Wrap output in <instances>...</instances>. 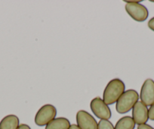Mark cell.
I'll return each instance as SVG.
<instances>
[{"label": "cell", "instance_id": "cell-14", "mask_svg": "<svg viewBox=\"0 0 154 129\" xmlns=\"http://www.w3.org/2000/svg\"><path fill=\"white\" fill-rule=\"evenodd\" d=\"M137 129H154V127H152V126H150L149 124H143L137 126Z\"/></svg>", "mask_w": 154, "mask_h": 129}, {"label": "cell", "instance_id": "cell-1", "mask_svg": "<svg viewBox=\"0 0 154 129\" xmlns=\"http://www.w3.org/2000/svg\"><path fill=\"white\" fill-rule=\"evenodd\" d=\"M125 91V85L119 78L112 79L106 84L103 93V100L107 105L116 103Z\"/></svg>", "mask_w": 154, "mask_h": 129}, {"label": "cell", "instance_id": "cell-16", "mask_svg": "<svg viewBox=\"0 0 154 129\" xmlns=\"http://www.w3.org/2000/svg\"><path fill=\"white\" fill-rule=\"evenodd\" d=\"M17 129H31V128L29 125H27V124H22L19 125V127H17Z\"/></svg>", "mask_w": 154, "mask_h": 129}, {"label": "cell", "instance_id": "cell-13", "mask_svg": "<svg viewBox=\"0 0 154 129\" xmlns=\"http://www.w3.org/2000/svg\"><path fill=\"white\" fill-rule=\"evenodd\" d=\"M148 116H149V119L154 121V103L150 106L149 109H148Z\"/></svg>", "mask_w": 154, "mask_h": 129}, {"label": "cell", "instance_id": "cell-4", "mask_svg": "<svg viewBox=\"0 0 154 129\" xmlns=\"http://www.w3.org/2000/svg\"><path fill=\"white\" fill-rule=\"evenodd\" d=\"M57 115V109L51 104H45L38 109L35 116V123L38 126L47 125L54 119Z\"/></svg>", "mask_w": 154, "mask_h": 129}, {"label": "cell", "instance_id": "cell-2", "mask_svg": "<svg viewBox=\"0 0 154 129\" xmlns=\"http://www.w3.org/2000/svg\"><path fill=\"white\" fill-rule=\"evenodd\" d=\"M138 100L139 94L135 90L129 89L125 90L116 102V109L119 114L127 113L133 109Z\"/></svg>", "mask_w": 154, "mask_h": 129}, {"label": "cell", "instance_id": "cell-18", "mask_svg": "<svg viewBox=\"0 0 154 129\" xmlns=\"http://www.w3.org/2000/svg\"><path fill=\"white\" fill-rule=\"evenodd\" d=\"M150 2H154V0H151Z\"/></svg>", "mask_w": 154, "mask_h": 129}, {"label": "cell", "instance_id": "cell-12", "mask_svg": "<svg viewBox=\"0 0 154 129\" xmlns=\"http://www.w3.org/2000/svg\"><path fill=\"white\" fill-rule=\"evenodd\" d=\"M97 129H115L113 124L109 120L100 119L97 123Z\"/></svg>", "mask_w": 154, "mask_h": 129}, {"label": "cell", "instance_id": "cell-5", "mask_svg": "<svg viewBox=\"0 0 154 129\" xmlns=\"http://www.w3.org/2000/svg\"><path fill=\"white\" fill-rule=\"evenodd\" d=\"M90 108L97 118L100 119L109 120L111 118V110L107 104L100 97H95L90 103Z\"/></svg>", "mask_w": 154, "mask_h": 129}, {"label": "cell", "instance_id": "cell-10", "mask_svg": "<svg viewBox=\"0 0 154 129\" xmlns=\"http://www.w3.org/2000/svg\"><path fill=\"white\" fill-rule=\"evenodd\" d=\"M70 125V122L67 118L59 117L48 123L45 126V129H69Z\"/></svg>", "mask_w": 154, "mask_h": 129}, {"label": "cell", "instance_id": "cell-3", "mask_svg": "<svg viewBox=\"0 0 154 129\" xmlns=\"http://www.w3.org/2000/svg\"><path fill=\"white\" fill-rule=\"evenodd\" d=\"M141 1H125V8L131 18L137 22H143L147 19L149 12L146 7L140 4Z\"/></svg>", "mask_w": 154, "mask_h": 129}, {"label": "cell", "instance_id": "cell-17", "mask_svg": "<svg viewBox=\"0 0 154 129\" xmlns=\"http://www.w3.org/2000/svg\"><path fill=\"white\" fill-rule=\"evenodd\" d=\"M69 129H80L79 127V126L77 125V124H71L70 127H69Z\"/></svg>", "mask_w": 154, "mask_h": 129}, {"label": "cell", "instance_id": "cell-9", "mask_svg": "<svg viewBox=\"0 0 154 129\" xmlns=\"http://www.w3.org/2000/svg\"><path fill=\"white\" fill-rule=\"evenodd\" d=\"M19 118L15 115H8L0 121V129H17L19 127Z\"/></svg>", "mask_w": 154, "mask_h": 129}, {"label": "cell", "instance_id": "cell-11", "mask_svg": "<svg viewBox=\"0 0 154 129\" xmlns=\"http://www.w3.org/2000/svg\"><path fill=\"white\" fill-rule=\"evenodd\" d=\"M135 122L131 116H124L116 122L115 129H134Z\"/></svg>", "mask_w": 154, "mask_h": 129}, {"label": "cell", "instance_id": "cell-8", "mask_svg": "<svg viewBox=\"0 0 154 129\" xmlns=\"http://www.w3.org/2000/svg\"><path fill=\"white\" fill-rule=\"evenodd\" d=\"M132 118L135 124H146L149 119L148 116L147 106H145L141 101L136 103L132 109Z\"/></svg>", "mask_w": 154, "mask_h": 129}, {"label": "cell", "instance_id": "cell-15", "mask_svg": "<svg viewBox=\"0 0 154 129\" xmlns=\"http://www.w3.org/2000/svg\"><path fill=\"white\" fill-rule=\"evenodd\" d=\"M147 25H148V27H149V29L152 30V31H154V17L152 18L148 21Z\"/></svg>", "mask_w": 154, "mask_h": 129}, {"label": "cell", "instance_id": "cell-7", "mask_svg": "<svg viewBox=\"0 0 154 129\" xmlns=\"http://www.w3.org/2000/svg\"><path fill=\"white\" fill-rule=\"evenodd\" d=\"M76 122L80 129H97V122L95 118L85 110L77 112Z\"/></svg>", "mask_w": 154, "mask_h": 129}, {"label": "cell", "instance_id": "cell-6", "mask_svg": "<svg viewBox=\"0 0 154 129\" xmlns=\"http://www.w3.org/2000/svg\"><path fill=\"white\" fill-rule=\"evenodd\" d=\"M140 98L142 103L146 106L154 103V81L150 78L145 80L140 88Z\"/></svg>", "mask_w": 154, "mask_h": 129}]
</instances>
